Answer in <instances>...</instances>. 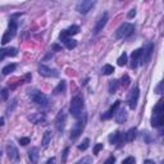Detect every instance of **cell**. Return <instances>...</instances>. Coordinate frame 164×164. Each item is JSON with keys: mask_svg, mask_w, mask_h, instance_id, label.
Returning a JSON list of instances; mask_svg holds the SVG:
<instances>
[{"mask_svg": "<svg viewBox=\"0 0 164 164\" xmlns=\"http://www.w3.org/2000/svg\"><path fill=\"white\" fill-rule=\"evenodd\" d=\"M83 108H85V104H83V100H82L81 96H76L72 99L71 101V106H69V113L72 114V117L75 118H81L82 117V112H83Z\"/></svg>", "mask_w": 164, "mask_h": 164, "instance_id": "cell-1", "label": "cell"}, {"mask_svg": "<svg viewBox=\"0 0 164 164\" xmlns=\"http://www.w3.org/2000/svg\"><path fill=\"white\" fill-rule=\"evenodd\" d=\"M133 27L132 23H128V22H124L123 24H120L118 30L115 31V38H126V37H129L133 33Z\"/></svg>", "mask_w": 164, "mask_h": 164, "instance_id": "cell-2", "label": "cell"}, {"mask_svg": "<svg viewBox=\"0 0 164 164\" xmlns=\"http://www.w3.org/2000/svg\"><path fill=\"white\" fill-rule=\"evenodd\" d=\"M30 98H31V100L37 105L46 106L47 104H49V98H47L45 94H42L41 91H37V90L30 92Z\"/></svg>", "mask_w": 164, "mask_h": 164, "instance_id": "cell-3", "label": "cell"}, {"mask_svg": "<svg viewBox=\"0 0 164 164\" xmlns=\"http://www.w3.org/2000/svg\"><path fill=\"white\" fill-rule=\"evenodd\" d=\"M86 119H87V117H86V114H83V118L80 119L78 122L72 127V131H71V139L72 140H76V139H78L80 137V135L82 133V131H83V128H85Z\"/></svg>", "mask_w": 164, "mask_h": 164, "instance_id": "cell-4", "label": "cell"}, {"mask_svg": "<svg viewBox=\"0 0 164 164\" xmlns=\"http://www.w3.org/2000/svg\"><path fill=\"white\" fill-rule=\"evenodd\" d=\"M139 98H140V90L139 86H133V89L131 90L128 98H127V104L131 109H135L137 106V103H139Z\"/></svg>", "mask_w": 164, "mask_h": 164, "instance_id": "cell-5", "label": "cell"}, {"mask_svg": "<svg viewBox=\"0 0 164 164\" xmlns=\"http://www.w3.org/2000/svg\"><path fill=\"white\" fill-rule=\"evenodd\" d=\"M153 51H154V44H153V42H148V44H146V46H145V49L142 50L141 59H140V63L142 64V66L148 64L150 60H151Z\"/></svg>", "mask_w": 164, "mask_h": 164, "instance_id": "cell-6", "label": "cell"}, {"mask_svg": "<svg viewBox=\"0 0 164 164\" xmlns=\"http://www.w3.org/2000/svg\"><path fill=\"white\" fill-rule=\"evenodd\" d=\"M95 1H91V0H83V1H80L76 5V10L81 13V14H87V13L95 7Z\"/></svg>", "mask_w": 164, "mask_h": 164, "instance_id": "cell-7", "label": "cell"}, {"mask_svg": "<svg viewBox=\"0 0 164 164\" xmlns=\"http://www.w3.org/2000/svg\"><path fill=\"white\" fill-rule=\"evenodd\" d=\"M38 73L44 77H51V78H55V77L59 76V72L57 69L50 68L47 66H44V64H41V66L38 67Z\"/></svg>", "mask_w": 164, "mask_h": 164, "instance_id": "cell-8", "label": "cell"}, {"mask_svg": "<svg viewBox=\"0 0 164 164\" xmlns=\"http://www.w3.org/2000/svg\"><path fill=\"white\" fill-rule=\"evenodd\" d=\"M66 120H67L66 113H64V110H60L57 115V119H55V127H57L59 132H63L64 126H66Z\"/></svg>", "mask_w": 164, "mask_h": 164, "instance_id": "cell-9", "label": "cell"}, {"mask_svg": "<svg viewBox=\"0 0 164 164\" xmlns=\"http://www.w3.org/2000/svg\"><path fill=\"white\" fill-rule=\"evenodd\" d=\"M108 22V13H103V14L100 16V18L98 19V22L96 24H95V28H94V33L95 35H98L100 31H103V28L105 27V24Z\"/></svg>", "mask_w": 164, "mask_h": 164, "instance_id": "cell-10", "label": "cell"}, {"mask_svg": "<svg viewBox=\"0 0 164 164\" xmlns=\"http://www.w3.org/2000/svg\"><path fill=\"white\" fill-rule=\"evenodd\" d=\"M7 153H8V157L10 158V160L13 162H18L19 160V153H18V149L16 148L14 145L12 144V142H9L7 146Z\"/></svg>", "mask_w": 164, "mask_h": 164, "instance_id": "cell-11", "label": "cell"}, {"mask_svg": "<svg viewBox=\"0 0 164 164\" xmlns=\"http://www.w3.org/2000/svg\"><path fill=\"white\" fill-rule=\"evenodd\" d=\"M141 54H142V49H137L135 51H132L131 54V67L132 68H136L140 63V59H141Z\"/></svg>", "mask_w": 164, "mask_h": 164, "instance_id": "cell-12", "label": "cell"}, {"mask_svg": "<svg viewBox=\"0 0 164 164\" xmlns=\"http://www.w3.org/2000/svg\"><path fill=\"white\" fill-rule=\"evenodd\" d=\"M18 54V50L16 47H8V49H0V60H3L5 57H16Z\"/></svg>", "mask_w": 164, "mask_h": 164, "instance_id": "cell-13", "label": "cell"}, {"mask_svg": "<svg viewBox=\"0 0 164 164\" xmlns=\"http://www.w3.org/2000/svg\"><path fill=\"white\" fill-rule=\"evenodd\" d=\"M119 105H120V101L117 100L113 105L110 106V109H109V110L105 112V114H103V115H101V119H109V118H112V117H113V114H115V112L118 110Z\"/></svg>", "mask_w": 164, "mask_h": 164, "instance_id": "cell-14", "label": "cell"}, {"mask_svg": "<svg viewBox=\"0 0 164 164\" xmlns=\"http://www.w3.org/2000/svg\"><path fill=\"white\" fill-rule=\"evenodd\" d=\"M28 119L31 120L32 123H44L45 122V115L44 114H41V113H35V114H32V115H30Z\"/></svg>", "mask_w": 164, "mask_h": 164, "instance_id": "cell-15", "label": "cell"}, {"mask_svg": "<svg viewBox=\"0 0 164 164\" xmlns=\"http://www.w3.org/2000/svg\"><path fill=\"white\" fill-rule=\"evenodd\" d=\"M28 158H30V160H31L32 164H37V162H38V149L32 148L28 151Z\"/></svg>", "mask_w": 164, "mask_h": 164, "instance_id": "cell-16", "label": "cell"}, {"mask_svg": "<svg viewBox=\"0 0 164 164\" xmlns=\"http://www.w3.org/2000/svg\"><path fill=\"white\" fill-rule=\"evenodd\" d=\"M117 115H115V120H117V123H123V122H126V119H127V110L124 109H119L118 110V113H115Z\"/></svg>", "mask_w": 164, "mask_h": 164, "instance_id": "cell-17", "label": "cell"}, {"mask_svg": "<svg viewBox=\"0 0 164 164\" xmlns=\"http://www.w3.org/2000/svg\"><path fill=\"white\" fill-rule=\"evenodd\" d=\"M162 124H163V114L154 113L153 118H151V126L153 127H160Z\"/></svg>", "mask_w": 164, "mask_h": 164, "instance_id": "cell-18", "label": "cell"}, {"mask_svg": "<svg viewBox=\"0 0 164 164\" xmlns=\"http://www.w3.org/2000/svg\"><path fill=\"white\" fill-rule=\"evenodd\" d=\"M109 141L110 144H119L120 141H122V133H120L119 131H114L112 135L109 136Z\"/></svg>", "mask_w": 164, "mask_h": 164, "instance_id": "cell-19", "label": "cell"}, {"mask_svg": "<svg viewBox=\"0 0 164 164\" xmlns=\"http://www.w3.org/2000/svg\"><path fill=\"white\" fill-rule=\"evenodd\" d=\"M136 136H137V128H129L128 131H127V133H126V141H128V142H131V141H133L136 139Z\"/></svg>", "mask_w": 164, "mask_h": 164, "instance_id": "cell-20", "label": "cell"}, {"mask_svg": "<svg viewBox=\"0 0 164 164\" xmlns=\"http://www.w3.org/2000/svg\"><path fill=\"white\" fill-rule=\"evenodd\" d=\"M66 89H67V82L66 81H62V82H59V85L54 89L53 94L54 95H59V94H62V92L66 91Z\"/></svg>", "mask_w": 164, "mask_h": 164, "instance_id": "cell-21", "label": "cell"}, {"mask_svg": "<svg viewBox=\"0 0 164 164\" xmlns=\"http://www.w3.org/2000/svg\"><path fill=\"white\" fill-rule=\"evenodd\" d=\"M67 33V36L69 37V36H73V35H76V33H78L80 32V26H77V24H72L71 27H68L67 30H64Z\"/></svg>", "mask_w": 164, "mask_h": 164, "instance_id": "cell-22", "label": "cell"}, {"mask_svg": "<svg viewBox=\"0 0 164 164\" xmlns=\"http://www.w3.org/2000/svg\"><path fill=\"white\" fill-rule=\"evenodd\" d=\"M50 141H51V132L50 131H46L45 133H44V136H42V148L44 149H46L47 146H49V144H50Z\"/></svg>", "mask_w": 164, "mask_h": 164, "instance_id": "cell-23", "label": "cell"}, {"mask_svg": "<svg viewBox=\"0 0 164 164\" xmlns=\"http://www.w3.org/2000/svg\"><path fill=\"white\" fill-rule=\"evenodd\" d=\"M16 68H17V64L10 63V64H8V66L4 67L1 72H3V75H9V73H12V72L16 71Z\"/></svg>", "mask_w": 164, "mask_h": 164, "instance_id": "cell-24", "label": "cell"}, {"mask_svg": "<svg viewBox=\"0 0 164 164\" xmlns=\"http://www.w3.org/2000/svg\"><path fill=\"white\" fill-rule=\"evenodd\" d=\"M10 33H12V36L14 37L16 36V33H17V21L16 19H10L9 21V30H8Z\"/></svg>", "mask_w": 164, "mask_h": 164, "instance_id": "cell-25", "label": "cell"}, {"mask_svg": "<svg viewBox=\"0 0 164 164\" xmlns=\"http://www.w3.org/2000/svg\"><path fill=\"white\" fill-rule=\"evenodd\" d=\"M63 44L66 45L67 49H69V50H71V49H75V47L77 46V41H76V40H73V38H69V37H68L67 40L63 42Z\"/></svg>", "mask_w": 164, "mask_h": 164, "instance_id": "cell-26", "label": "cell"}, {"mask_svg": "<svg viewBox=\"0 0 164 164\" xmlns=\"http://www.w3.org/2000/svg\"><path fill=\"white\" fill-rule=\"evenodd\" d=\"M118 87H119V82L117 80L110 81V83H109V92L110 94H114L118 90Z\"/></svg>", "mask_w": 164, "mask_h": 164, "instance_id": "cell-27", "label": "cell"}, {"mask_svg": "<svg viewBox=\"0 0 164 164\" xmlns=\"http://www.w3.org/2000/svg\"><path fill=\"white\" fill-rule=\"evenodd\" d=\"M101 72H103V75L109 76V75H112V73L114 72V67H113V66H110V64H105V66L103 67Z\"/></svg>", "mask_w": 164, "mask_h": 164, "instance_id": "cell-28", "label": "cell"}, {"mask_svg": "<svg viewBox=\"0 0 164 164\" xmlns=\"http://www.w3.org/2000/svg\"><path fill=\"white\" fill-rule=\"evenodd\" d=\"M13 38V36H12V33L9 32V31H7L5 33H4L3 35V38H1V44L3 45H5V44H8V42H9L10 40Z\"/></svg>", "mask_w": 164, "mask_h": 164, "instance_id": "cell-29", "label": "cell"}, {"mask_svg": "<svg viewBox=\"0 0 164 164\" xmlns=\"http://www.w3.org/2000/svg\"><path fill=\"white\" fill-rule=\"evenodd\" d=\"M117 62H118V66H120V67H122V66H126V64H127V54L123 53V54L118 58Z\"/></svg>", "mask_w": 164, "mask_h": 164, "instance_id": "cell-30", "label": "cell"}, {"mask_svg": "<svg viewBox=\"0 0 164 164\" xmlns=\"http://www.w3.org/2000/svg\"><path fill=\"white\" fill-rule=\"evenodd\" d=\"M75 164H92V158L91 157H83L80 159L78 162H76Z\"/></svg>", "mask_w": 164, "mask_h": 164, "instance_id": "cell-31", "label": "cell"}, {"mask_svg": "<svg viewBox=\"0 0 164 164\" xmlns=\"http://www.w3.org/2000/svg\"><path fill=\"white\" fill-rule=\"evenodd\" d=\"M89 144H90V140H89V139H85V140L78 145V149L82 150V151H85V150L89 148Z\"/></svg>", "mask_w": 164, "mask_h": 164, "instance_id": "cell-32", "label": "cell"}, {"mask_svg": "<svg viewBox=\"0 0 164 164\" xmlns=\"http://www.w3.org/2000/svg\"><path fill=\"white\" fill-rule=\"evenodd\" d=\"M154 113H158V114H163V101L160 100L154 108Z\"/></svg>", "mask_w": 164, "mask_h": 164, "instance_id": "cell-33", "label": "cell"}, {"mask_svg": "<svg viewBox=\"0 0 164 164\" xmlns=\"http://www.w3.org/2000/svg\"><path fill=\"white\" fill-rule=\"evenodd\" d=\"M129 82H131V81H129V77L127 75H124L122 77V86H123V87H127V86L129 85Z\"/></svg>", "mask_w": 164, "mask_h": 164, "instance_id": "cell-34", "label": "cell"}, {"mask_svg": "<svg viewBox=\"0 0 164 164\" xmlns=\"http://www.w3.org/2000/svg\"><path fill=\"white\" fill-rule=\"evenodd\" d=\"M68 151H69V148H66V149L63 150V154H62V163H66V162H67Z\"/></svg>", "mask_w": 164, "mask_h": 164, "instance_id": "cell-35", "label": "cell"}, {"mask_svg": "<svg viewBox=\"0 0 164 164\" xmlns=\"http://www.w3.org/2000/svg\"><path fill=\"white\" fill-rule=\"evenodd\" d=\"M19 144L22 146L28 145L30 144V139H28V137H22V139H19Z\"/></svg>", "mask_w": 164, "mask_h": 164, "instance_id": "cell-36", "label": "cell"}, {"mask_svg": "<svg viewBox=\"0 0 164 164\" xmlns=\"http://www.w3.org/2000/svg\"><path fill=\"white\" fill-rule=\"evenodd\" d=\"M122 164H135V159H133L132 157H128V158L124 159Z\"/></svg>", "mask_w": 164, "mask_h": 164, "instance_id": "cell-37", "label": "cell"}, {"mask_svg": "<svg viewBox=\"0 0 164 164\" xmlns=\"http://www.w3.org/2000/svg\"><path fill=\"white\" fill-rule=\"evenodd\" d=\"M100 150H103V144L95 145V148H94V154H99V153H100Z\"/></svg>", "mask_w": 164, "mask_h": 164, "instance_id": "cell-38", "label": "cell"}, {"mask_svg": "<svg viewBox=\"0 0 164 164\" xmlns=\"http://www.w3.org/2000/svg\"><path fill=\"white\" fill-rule=\"evenodd\" d=\"M155 92L160 95L163 92V82H159V85L157 86V89H155Z\"/></svg>", "mask_w": 164, "mask_h": 164, "instance_id": "cell-39", "label": "cell"}, {"mask_svg": "<svg viewBox=\"0 0 164 164\" xmlns=\"http://www.w3.org/2000/svg\"><path fill=\"white\" fill-rule=\"evenodd\" d=\"M59 38H60V41L62 42H64L68 38V36H67V33H66V31H62V33L59 35Z\"/></svg>", "mask_w": 164, "mask_h": 164, "instance_id": "cell-40", "label": "cell"}, {"mask_svg": "<svg viewBox=\"0 0 164 164\" xmlns=\"http://www.w3.org/2000/svg\"><path fill=\"white\" fill-rule=\"evenodd\" d=\"M1 99H3V100H7V99H8V90L7 89L1 90Z\"/></svg>", "mask_w": 164, "mask_h": 164, "instance_id": "cell-41", "label": "cell"}, {"mask_svg": "<svg viewBox=\"0 0 164 164\" xmlns=\"http://www.w3.org/2000/svg\"><path fill=\"white\" fill-rule=\"evenodd\" d=\"M135 16H136V9H135V8H133V9H131V10L128 12L127 17H128V18H132V17H135Z\"/></svg>", "mask_w": 164, "mask_h": 164, "instance_id": "cell-42", "label": "cell"}, {"mask_svg": "<svg viewBox=\"0 0 164 164\" xmlns=\"http://www.w3.org/2000/svg\"><path fill=\"white\" fill-rule=\"evenodd\" d=\"M115 163V158L114 157H109L106 159V162H105V164H114Z\"/></svg>", "mask_w": 164, "mask_h": 164, "instance_id": "cell-43", "label": "cell"}, {"mask_svg": "<svg viewBox=\"0 0 164 164\" xmlns=\"http://www.w3.org/2000/svg\"><path fill=\"white\" fill-rule=\"evenodd\" d=\"M51 49L55 50V51H59V50H62V47H60L59 45H57V44H54L53 46H51Z\"/></svg>", "mask_w": 164, "mask_h": 164, "instance_id": "cell-44", "label": "cell"}, {"mask_svg": "<svg viewBox=\"0 0 164 164\" xmlns=\"http://www.w3.org/2000/svg\"><path fill=\"white\" fill-rule=\"evenodd\" d=\"M31 78H32V76H31V75H26L23 80H24V82H31Z\"/></svg>", "mask_w": 164, "mask_h": 164, "instance_id": "cell-45", "label": "cell"}, {"mask_svg": "<svg viewBox=\"0 0 164 164\" xmlns=\"http://www.w3.org/2000/svg\"><path fill=\"white\" fill-rule=\"evenodd\" d=\"M46 164H55V158H54V157H53V158H50L49 160L46 162Z\"/></svg>", "mask_w": 164, "mask_h": 164, "instance_id": "cell-46", "label": "cell"}, {"mask_svg": "<svg viewBox=\"0 0 164 164\" xmlns=\"http://www.w3.org/2000/svg\"><path fill=\"white\" fill-rule=\"evenodd\" d=\"M144 164H155V162L151 160V159H148V160H145V162H144Z\"/></svg>", "mask_w": 164, "mask_h": 164, "instance_id": "cell-47", "label": "cell"}, {"mask_svg": "<svg viewBox=\"0 0 164 164\" xmlns=\"http://www.w3.org/2000/svg\"><path fill=\"white\" fill-rule=\"evenodd\" d=\"M4 124V117H0V127Z\"/></svg>", "mask_w": 164, "mask_h": 164, "instance_id": "cell-48", "label": "cell"}]
</instances>
